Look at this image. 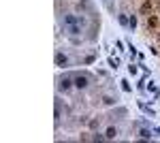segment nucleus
I'll use <instances>...</instances> for the list:
<instances>
[{
    "mask_svg": "<svg viewBox=\"0 0 160 143\" xmlns=\"http://www.w3.org/2000/svg\"><path fill=\"white\" fill-rule=\"evenodd\" d=\"M139 137H141V139H152V130H149V128H141V130H139Z\"/></svg>",
    "mask_w": 160,
    "mask_h": 143,
    "instance_id": "10",
    "label": "nucleus"
},
{
    "mask_svg": "<svg viewBox=\"0 0 160 143\" xmlns=\"http://www.w3.org/2000/svg\"><path fill=\"white\" fill-rule=\"evenodd\" d=\"M98 26H100V22L92 15V24H90V34H88V38L90 41H96V30H98Z\"/></svg>",
    "mask_w": 160,
    "mask_h": 143,
    "instance_id": "4",
    "label": "nucleus"
},
{
    "mask_svg": "<svg viewBox=\"0 0 160 143\" xmlns=\"http://www.w3.org/2000/svg\"><path fill=\"white\" fill-rule=\"evenodd\" d=\"M148 28H158V15H148Z\"/></svg>",
    "mask_w": 160,
    "mask_h": 143,
    "instance_id": "8",
    "label": "nucleus"
},
{
    "mask_svg": "<svg viewBox=\"0 0 160 143\" xmlns=\"http://www.w3.org/2000/svg\"><path fill=\"white\" fill-rule=\"evenodd\" d=\"M109 66H111V69H118V60H113V58H109Z\"/></svg>",
    "mask_w": 160,
    "mask_h": 143,
    "instance_id": "17",
    "label": "nucleus"
},
{
    "mask_svg": "<svg viewBox=\"0 0 160 143\" xmlns=\"http://www.w3.org/2000/svg\"><path fill=\"white\" fill-rule=\"evenodd\" d=\"M94 62H96V54H90L83 58V64H94Z\"/></svg>",
    "mask_w": 160,
    "mask_h": 143,
    "instance_id": "11",
    "label": "nucleus"
},
{
    "mask_svg": "<svg viewBox=\"0 0 160 143\" xmlns=\"http://www.w3.org/2000/svg\"><path fill=\"white\" fill-rule=\"evenodd\" d=\"M115 103H118V98H115V96H109V94L102 96V105H107V107H113Z\"/></svg>",
    "mask_w": 160,
    "mask_h": 143,
    "instance_id": "7",
    "label": "nucleus"
},
{
    "mask_svg": "<svg viewBox=\"0 0 160 143\" xmlns=\"http://www.w3.org/2000/svg\"><path fill=\"white\" fill-rule=\"evenodd\" d=\"M120 84H122V90H124V92H132V88H130V84H128L126 79H122Z\"/></svg>",
    "mask_w": 160,
    "mask_h": 143,
    "instance_id": "15",
    "label": "nucleus"
},
{
    "mask_svg": "<svg viewBox=\"0 0 160 143\" xmlns=\"http://www.w3.org/2000/svg\"><path fill=\"white\" fill-rule=\"evenodd\" d=\"M158 135H160V126H158Z\"/></svg>",
    "mask_w": 160,
    "mask_h": 143,
    "instance_id": "19",
    "label": "nucleus"
},
{
    "mask_svg": "<svg viewBox=\"0 0 160 143\" xmlns=\"http://www.w3.org/2000/svg\"><path fill=\"white\" fill-rule=\"evenodd\" d=\"M118 135H120V132H118V128H115V126H109V128L105 130V137H107L109 141H111V139H115Z\"/></svg>",
    "mask_w": 160,
    "mask_h": 143,
    "instance_id": "6",
    "label": "nucleus"
},
{
    "mask_svg": "<svg viewBox=\"0 0 160 143\" xmlns=\"http://www.w3.org/2000/svg\"><path fill=\"white\" fill-rule=\"evenodd\" d=\"M137 26H139V22H137V15H130V24H128V28H130V30H137Z\"/></svg>",
    "mask_w": 160,
    "mask_h": 143,
    "instance_id": "12",
    "label": "nucleus"
},
{
    "mask_svg": "<svg viewBox=\"0 0 160 143\" xmlns=\"http://www.w3.org/2000/svg\"><path fill=\"white\" fill-rule=\"evenodd\" d=\"M152 9H154L152 0H143V4H141V13H143V15H149V13H152Z\"/></svg>",
    "mask_w": 160,
    "mask_h": 143,
    "instance_id": "5",
    "label": "nucleus"
},
{
    "mask_svg": "<svg viewBox=\"0 0 160 143\" xmlns=\"http://www.w3.org/2000/svg\"><path fill=\"white\" fill-rule=\"evenodd\" d=\"M58 88H60V90H64V92H68L71 88H75L73 75H62L60 79H58Z\"/></svg>",
    "mask_w": 160,
    "mask_h": 143,
    "instance_id": "2",
    "label": "nucleus"
},
{
    "mask_svg": "<svg viewBox=\"0 0 160 143\" xmlns=\"http://www.w3.org/2000/svg\"><path fill=\"white\" fill-rule=\"evenodd\" d=\"M90 139H92V141H105L107 137H105V135H100V132H94V135H92Z\"/></svg>",
    "mask_w": 160,
    "mask_h": 143,
    "instance_id": "14",
    "label": "nucleus"
},
{
    "mask_svg": "<svg viewBox=\"0 0 160 143\" xmlns=\"http://www.w3.org/2000/svg\"><path fill=\"white\" fill-rule=\"evenodd\" d=\"M118 22H120L122 26H128V24H130V17H128L126 13H122V15H118Z\"/></svg>",
    "mask_w": 160,
    "mask_h": 143,
    "instance_id": "9",
    "label": "nucleus"
},
{
    "mask_svg": "<svg viewBox=\"0 0 160 143\" xmlns=\"http://www.w3.org/2000/svg\"><path fill=\"white\" fill-rule=\"evenodd\" d=\"M102 2H107V0H102Z\"/></svg>",
    "mask_w": 160,
    "mask_h": 143,
    "instance_id": "20",
    "label": "nucleus"
},
{
    "mask_svg": "<svg viewBox=\"0 0 160 143\" xmlns=\"http://www.w3.org/2000/svg\"><path fill=\"white\" fill-rule=\"evenodd\" d=\"M98 124H100V118H94V120H90V122H88V126H90L92 130H94V128H98Z\"/></svg>",
    "mask_w": 160,
    "mask_h": 143,
    "instance_id": "13",
    "label": "nucleus"
},
{
    "mask_svg": "<svg viewBox=\"0 0 160 143\" xmlns=\"http://www.w3.org/2000/svg\"><path fill=\"white\" fill-rule=\"evenodd\" d=\"M88 2H90V0H79V4H88Z\"/></svg>",
    "mask_w": 160,
    "mask_h": 143,
    "instance_id": "18",
    "label": "nucleus"
},
{
    "mask_svg": "<svg viewBox=\"0 0 160 143\" xmlns=\"http://www.w3.org/2000/svg\"><path fill=\"white\" fill-rule=\"evenodd\" d=\"M53 62H56V66L64 69V66H68V56H66V54H62V51H58V54L53 56Z\"/></svg>",
    "mask_w": 160,
    "mask_h": 143,
    "instance_id": "3",
    "label": "nucleus"
},
{
    "mask_svg": "<svg viewBox=\"0 0 160 143\" xmlns=\"http://www.w3.org/2000/svg\"><path fill=\"white\" fill-rule=\"evenodd\" d=\"M73 81H75L77 90H86L90 85V75L88 73H77V75H73Z\"/></svg>",
    "mask_w": 160,
    "mask_h": 143,
    "instance_id": "1",
    "label": "nucleus"
},
{
    "mask_svg": "<svg viewBox=\"0 0 160 143\" xmlns=\"http://www.w3.org/2000/svg\"><path fill=\"white\" fill-rule=\"evenodd\" d=\"M128 73H130V75H137V73H139V69H137L135 64H130V66H128Z\"/></svg>",
    "mask_w": 160,
    "mask_h": 143,
    "instance_id": "16",
    "label": "nucleus"
}]
</instances>
